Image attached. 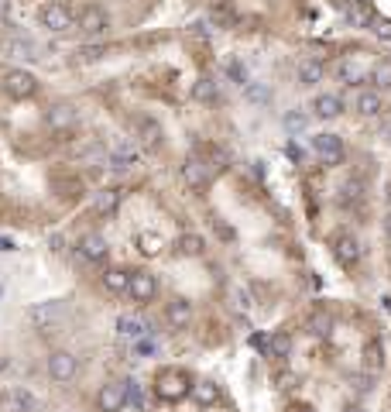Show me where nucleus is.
<instances>
[{
  "mask_svg": "<svg viewBox=\"0 0 391 412\" xmlns=\"http://www.w3.org/2000/svg\"><path fill=\"white\" fill-rule=\"evenodd\" d=\"M192 378H189V371L182 368H161L155 375V395L158 399H165V402H179L185 399L189 392H192Z\"/></svg>",
  "mask_w": 391,
  "mask_h": 412,
  "instance_id": "f257e3e1",
  "label": "nucleus"
},
{
  "mask_svg": "<svg viewBox=\"0 0 391 412\" xmlns=\"http://www.w3.org/2000/svg\"><path fill=\"white\" fill-rule=\"evenodd\" d=\"M0 90L11 97V100H31L38 93V76L27 73V69H7L0 79Z\"/></svg>",
  "mask_w": 391,
  "mask_h": 412,
  "instance_id": "f03ea898",
  "label": "nucleus"
},
{
  "mask_svg": "<svg viewBox=\"0 0 391 412\" xmlns=\"http://www.w3.org/2000/svg\"><path fill=\"white\" fill-rule=\"evenodd\" d=\"M38 21H42V28H49L52 35H62V31H73L76 28V14L66 7V4H45L42 11H38Z\"/></svg>",
  "mask_w": 391,
  "mask_h": 412,
  "instance_id": "7ed1b4c3",
  "label": "nucleus"
},
{
  "mask_svg": "<svg viewBox=\"0 0 391 412\" xmlns=\"http://www.w3.org/2000/svg\"><path fill=\"white\" fill-rule=\"evenodd\" d=\"M45 368H49V378L58 382V385H66V382H73L79 371V360L73 351H52L49 360H45Z\"/></svg>",
  "mask_w": 391,
  "mask_h": 412,
  "instance_id": "20e7f679",
  "label": "nucleus"
},
{
  "mask_svg": "<svg viewBox=\"0 0 391 412\" xmlns=\"http://www.w3.org/2000/svg\"><path fill=\"white\" fill-rule=\"evenodd\" d=\"M128 296L137 303V306H148L151 299L158 296V279L148 272V268H137L130 272V285H128Z\"/></svg>",
  "mask_w": 391,
  "mask_h": 412,
  "instance_id": "39448f33",
  "label": "nucleus"
},
{
  "mask_svg": "<svg viewBox=\"0 0 391 412\" xmlns=\"http://www.w3.org/2000/svg\"><path fill=\"white\" fill-rule=\"evenodd\" d=\"M79 31L89 35V38H100V35L110 31V14H106L100 4H86V7L79 11Z\"/></svg>",
  "mask_w": 391,
  "mask_h": 412,
  "instance_id": "423d86ee",
  "label": "nucleus"
},
{
  "mask_svg": "<svg viewBox=\"0 0 391 412\" xmlns=\"http://www.w3.org/2000/svg\"><path fill=\"white\" fill-rule=\"evenodd\" d=\"M62 313H66V303H58V299H52V303H35V306L27 309V323L35 330H52L55 323L62 320Z\"/></svg>",
  "mask_w": 391,
  "mask_h": 412,
  "instance_id": "0eeeda50",
  "label": "nucleus"
},
{
  "mask_svg": "<svg viewBox=\"0 0 391 412\" xmlns=\"http://www.w3.org/2000/svg\"><path fill=\"white\" fill-rule=\"evenodd\" d=\"M128 406V385L124 382H106L97 392V412H120Z\"/></svg>",
  "mask_w": 391,
  "mask_h": 412,
  "instance_id": "6e6552de",
  "label": "nucleus"
},
{
  "mask_svg": "<svg viewBox=\"0 0 391 412\" xmlns=\"http://www.w3.org/2000/svg\"><path fill=\"white\" fill-rule=\"evenodd\" d=\"M333 255H337V261L343 268H354L364 258V248H361V241L354 234H337L333 237Z\"/></svg>",
  "mask_w": 391,
  "mask_h": 412,
  "instance_id": "1a4fd4ad",
  "label": "nucleus"
},
{
  "mask_svg": "<svg viewBox=\"0 0 391 412\" xmlns=\"http://www.w3.org/2000/svg\"><path fill=\"white\" fill-rule=\"evenodd\" d=\"M76 121H79V110L73 107V103H52L49 110H45V124L52 131H73L76 128Z\"/></svg>",
  "mask_w": 391,
  "mask_h": 412,
  "instance_id": "9d476101",
  "label": "nucleus"
},
{
  "mask_svg": "<svg viewBox=\"0 0 391 412\" xmlns=\"http://www.w3.org/2000/svg\"><path fill=\"white\" fill-rule=\"evenodd\" d=\"M313 152L323 158V165H340L343 162V141H340V134H316Z\"/></svg>",
  "mask_w": 391,
  "mask_h": 412,
  "instance_id": "9b49d317",
  "label": "nucleus"
},
{
  "mask_svg": "<svg viewBox=\"0 0 391 412\" xmlns=\"http://www.w3.org/2000/svg\"><path fill=\"white\" fill-rule=\"evenodd\" d=\"M182 182L189 186V189H206V186H209V165H206V158H199V154L185 158V162H182Z\"/></svg>",
  "mask_w": 391,
  "mask_h": 412,
  "instance_id": "f8f14e48",
  "label": "nucleus"
},
{
  "mask_svg": "<svg viewBox=\"0 0 391 412\" xmlns=\"http://www.w3.org/2000/svg\"><path fill=\"white\" fill-rule=\"evenodd\" d=\"M76 248H79V255L86 258V261H97V265L106 261V255H110V244H106L104 234H82Z\"/></svg>",
  "mask_w": 391,
  "mask_h": 412,
  "instance_id": "ddd939ff",
  "label": "nucleus"
},
{
  "mask_svg": "<svg viewBox=\"0 0 391 412\" xmlns=\"http://www.w3.org/2000/svg\"><path fill=\"white\" fill-rule=\"evenodd\" d=\"M165 323H168L172 330H185V327L192 323V303L182 299V296H175V299L165 306Z\"/></svg>",
  "mask_w": 391,
  "mask_h": 412,
  "instance_id": "4468645a",
  "label": "nucleus"
},
{
  "mask_svg": "<svg viewBox=\"0 0 391 412\" xmlns=\"http://www.w3.org/2000/svg\"><path fill=\"white\" fill-rule=\"evenodd\" d=\"M354 110H357L361 117H378V114L385 110L381 90H357V93H354Z\"/></svg>",
  "mask_w": 391,
  "mask_h": 412,
  "instance_id": "2eb2a0df",
  "label": "nucleus"
},
{
  "mask_svg": "<svg viewBox=\"0 0 391 412\" xmlns=\"http://www.w3.org/2000/svg\"><path fill=\"white\" fill-rule=\"evenodd\" d=\"M333 76H337L340 83H350V86H354V83H364L367 79V66L357 62L354 55H343L337 66H333Z\"/></svg>",
  "mask_w": 391,
  "mask_h": 412,
  "instance_id": "dca6fc26",
  "label": "nucleus"
},
{
  "mask_svg": "<svg viewBox=\"0 0 391 412\" xmlns=\"http://www.w3.org/2000/svg\"><path fill=\"white\" fill-rule=\"evenodd\" d=\"M134 138L144 145V148H158L161 145V138H165V131L158 124L155 117H137V124H134Z\"/></svg>",
  "mask_w": 391,
  "mask_h": 412,
  "instance_id": "f3484780",
  "label": "nucleus"
},
{
  "mask_svg": "<svg viewBox=\"0 0 391 412\" xmlns=\"http://www.w3.org/2000/svg\"><path fill=\"white\" fill-rule=\"evenodd\" d=\"M343 14H347V21H350L354 28H371L374 25V7L364 4V0H347Z\"/></svg>",
  "mask_w": 391,
  "mask_h": 412,
  "instance_id": "a211bd4d",
  "label": "nucleus"
},
{
  "mask_svg": "<svg viewBox=\"0 0 391 412\" xmlns=\"http://www.w3.org/2000/svg\"><path fill=\"white\" fill-rule=\"evenodd\" d=\"M313 114L319 121H333V117L343 114V100H340L337 93H319L313 100Z\"/></svg>",
  "mask_w": 391,
  "mask_h": 412,
  "instance_id": "6ab92c4d",
  "label": "nucleus"
},
{
  "mask_svg": "<svg viewBox=\"0 0 391 412\" xmlns=\"http://www.w3.org/2000/svg\"><path fill=\"white\" fill-rule=\"evenodd\" d=\"M192 402H196L199 409L216 406V402H220V385H216V382H209V378L196 382V385H192Z\"/></svg>",
  "mask_w": 391,
  "mask_h": 412,
  "instance_id": "aec40b11",
  "label": "nucleus"
},
{
  "mask_svg": "<svg viewBox=\"0 0 391 412\" xmlns=\"http://www.w3.org/2000/svg\"><path fill=\"white\" fill-rule=\"evenodd\" d=\"M295 76H299L302 86H316V83H323L326 69H323V62H316V59H302L299 69H295Z\"/></svg>",
  "mask_w": 391,
  "mask_h": 412,
  "instance_id": "412c9836",
  "label": "nucleus"
},
{
  "mask_svg": "<svg viewBox=\"0 0 391 412\" xmlns=\"http://www.w3.org/2000/svg\"><path fill=\"white\" fill-rule=\"evenodd\" d=\"M216 97H220V83H216L213 76H199L196 83H192V100L216 103Z\"/></svg>",
  "mask_w": 391,
  "mask_h": 412,
  "instance_id": "4be33fe9",
  "label": "nucleus"
},
{
  "mask_svg": "<svg viewBox=\"0 0 391 412\" xmlns=\"http://www.w3.org/2000/svg\"><path fill=\"white\" fill-rule=\"evenodd\" d=\"M100 282H104L106 292H128V285H130V272H128V268H104Z\"/></svg>",
  "mask_w": 391,
  "mask_h": 412,
  "instance_id": "5701e85b",
  "label": "nucleus"
},
{
  "mask_svg": "<svg viewBox=\"0 0 391 412\" xmlns=\"http://www.w3.org/2000/svg\"><path fill=\"white\" fill-rule=\"evenodd\" d=\"M306 330L313 337H330L333 334V316H330L326 309H313L309 320H306Z\"/></svg>",
  "mask_w": 391,
  "mask_h": 412,
  "instance_id": "b1692460",
  "label": "nucleus"
},
{
  "mask_svg": "<svg viewBox=\"0 0 391 412\" xmlns=\"http://www.w3.org/2000/svg\"><path fill=\"white\" fill-rule=\"evenodd\" d=\"M361 196H364V182L361 179H347L343 186H340L337 203L340 206H354V203H361Z\"/></svg>",
  "mask_w": 391,
  "mask_h": 412,
  "instance_id": "393cba45",
  "label": "nucleus"
},
{
  "mask_svg": "<svg viewBox=\"0 0 391 412\" xmlns=\"http://www.w3.org/2000/svg\"><path fill=\"white\" fill-rule=\"evenodd\" d=\"M371 83L374 90H391V59H381L371 66Z\"/></svg>",
  "mask_w": 391,
  "mask_h": 412,
  "instance_id": "a878e982",
  "label": "nucleus"
},
{
  "mask_svg": "<svg viewBox=\"0 0 391 412\" xmlns=\"http://www.w3.org/2000/svg\"><path fill=\"white\" fill-rule=\"evenodd\" d=\"M117 206H120V189H104V193L97 196V213H100V217L117 213Z\"/></svg>",
  "mask_w": 391,
  "mask_h": 412,
  "instance_id": "bb28decb",
  "label": "nucleus"
},
{
  "mask_svg": "<svg viewBox=\"0 0 391 412\" xmlns=\"http://www.w3.org/2000/svg\"><path fill=\"white\" fill-rule=\"evenodd\" d=\"M288 354H292V337L285 330H278L268 340V358H288Z\"/></svg>",
  "mask_w": 391,
  "mask_h": 412,
  "instance_id": "cd10ccee",
  "label": "nucleus"
},
{
  "mask_svg": "<svg viewBox=\"0 0 391 412\" xmlns=\"http://www.w3.org/2000/svg\"><path fill=\"white\" fill-rule=\"evenodd\" d=\"M179 251L189 258H199L206 251V241H203L199 234H182V237H179Z\"/></svg>",
  "mask_w": 391,
  "mask_h": 412,
  "instance_id": "c85d7f7f",
  "label": "nucleus"
},
{
  "mask_svg": "<svg viewBox=\"0 0 391 412\" xmlns=\"http://www.w3.org/2000/svg\"><path fill=\"white\" fill-rule=\"evenodd\" d=\"M117 330L124 337H141V334H148V323L141 316H120L117 320Z\"/></svg>",
  "mask_w": 391,
  "mask_h": 412,
  "instance_id": "c756f323",
  "label": "nucleus"
},
{
  "mask_svg": "<svg viewBox=\"0 0 391 412\" xmlns=\"http://www.w3.org/2000/svg\"><path fill=\"white\" fill-rule=\"evenodd\" d=\"M282 124H285L288 134H299V131H306V124H309V114L306 110H288Z\"/></svg>",
  "mask_w": 391,
  "mask_h": 412,
  "instance_id": "7c9ffc66",
  "label": "nucleus"
},
{
  "mask_svg": "<svg viewBox=\"0 0 391 412\" xmlns=\"http://www.w3.org/2000/svg\"><path fill=\"white\" fill-rule=\"evenodd\" d=\"M364 358H367V368H371V371H378V368L385 364V351H381L378 340H371V344L364 347Z\"/></svg>",
  "mask_w": 391,
  "mask_h": 412,
  "instance_id": "2f4dec72",
  "label": "nucleus"
},
{
  "mask_svg": "<svg viewBox=\"0 0 391 412\" xmlns=\"http://www.w3.org/2000/svg\"><path fill=\"white\" fill-rule=\"evenodd\" d=\"M31 45L27 42H18V38H4L0 42V55H27Z\"/></svg>",
  "mask_w": 391,
  "mask_h": 412,
  "instance_id": "473e14b6",
  "label": "nucleus"
},
{
  "mask_svg": "<svg viewBox=\"0 0 391 412\" xmlns=\"http://www.w3.org/2000/svg\"><path fill=\"white\" fill-rule=\"evenodd\" d=\"M227 76L234 79V83H240V86H247V69H244L240 62H230V66H227Z\"/></svg>",
  "mask_w": 391,
  "mask_h": 412,
  "instance_id": "72a5a7b5",
  "label": "nucleus"
},
{
  "mask_svg": "<svg viewBox=\"0 0 391 412\" xmlns=\"http://www.w3.org/2000/svg\"><path fill=\"white\" fill-rule=\"evenodd\" d=\"M374 35H378V38H385V42H391V21H378Z\"/></svg>",
  "mask_w": 391,
  "mask_h": 412,
  "instance_id": "f704fd0d",
  "label": "nucleus"
},
{
  "mask_svg": "<svg viewBox=\"0 0 391 412\" xmlns=\"http://www.w3.org/2000/svg\"><path fill=\"white\" fill-rule=\"evenodd\" d=\"M247 97H251V100H268V90H261V86H251V90H247Z\"/></svg>",
  "mask_w": 391,
  "mask_h": 412,
  "instance_id": "c9c22d12",
  "label": "nucleus"
},
{
  "mask_svg": "<svg viewBox=\"0 0 391 412\" xmlns=\"http://www.w3.org/2000/svg\"><path fill=\"white\" fill-rule=\"evenodd\" d=\"M385 234H388V241H391V210H388V217H385Z\"/></svg>",
  "mask_w": 391,
  "mask_h": 412,
  "instance_id": "e433bc0d",
  "label": "nucleus"
},
{
  "mask_svg": "<svg viewBox=\"0 0 391 412\" xmlns=\"http://www.w3.org/2000/svg\"><path fill=\"white\" fill-rule=\"evenodd\" d=\"M343 412H364V409H361V406H347Z\"/></svg>",
  "mask_w": 391,
  "mask_h": 412,
  "instance_id": "4c0bfd02",
  "label": "nucleus"
},
{
  "mask_svg": "<svg viewBox=\"0 0 391 412\" xmlns=\"http://www.w3.org/2000/svg\"><path fill=\"white\" fill-rule=\"evenodd\" d=\"M385 134H388V141H391V124H388V128H385Z\"/></svg>",
  "mask_w": 391,
  "mask_h": 412,
  "instance_id": "58836bf2",
  "label": "nucleus"
}]
</instances>
